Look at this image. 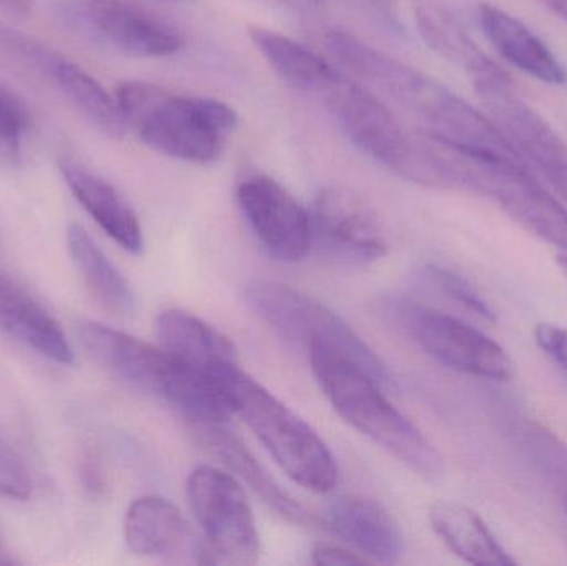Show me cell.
Instances as JSON below:
<instances>
[{
  "instance_id": "obj_1",
  "label": "cell",
  "mask_w": 567,
  "mask_h": 566,
  "mask_svg": "<svg viewBox=\"0 0 567 566\" xmlns=\"http://www.w3.org/2000/svg\"><path fill=\"white\" fill-rule=\"evenodd\" d=\"M80 341L110 374L178 409L192 424H226L233 415L219 382L186 368L159 346L100 322H85Z\"/></svg>"
},
{
  "instance_id": "obj_2",
  "label": "cell",
  "mask_w": 567,
  "mask_h": 566,
  "mask_svg": "<svg viewBox=\"0 0 567 566\" xmlns=\"http://www.w3.org/2000/svg\"><path fill=\"white\" fill-rule=\"evenodd\" d=\"M115 99L126 126L150 148L179 162L213 163L221 158L238 113L209 96L179 95L152 82H123Z\"/></svg>"
},
{
  "instance_id": "obj_3",
  "label": "cell",
  "mask_w": 567,
  "mask_h": 566,
  "mask_svg": "<svg viewBox=\"0 0 567 566\" xmlns=\"http://www.w3.org/2000/svg\"><path fill=\"white\" fill-rule=\"evenodd\" d=\"M310 369L337 414L425 481L442 478L445 464L432 442L383 394V385L349 359L312 348Z\"/></svg>"
},
{
  "instance_id": "obj_4",
  "label": "cell",
  "mask_w": 567,
  "mask_h": 566,
  "mask_svg": "<svg viewBox=\"0 0 567 566\" xmlns=\"http://www.w3.org/2000/svg\"><path fill=\"white\" fill-rule=\"evenodd\" d=\"M215 381L228 395L233 414L239 415L258 435L287 477L317 494L336 488L339 482L336 457L302 418L239 364L219 371Z\"/></svg>"
},
{
  "instance_id": "obj_5",
  "label": "cell",
  "mask_w": 567,
  "mask_h": 566,
  "mask_svg": "<svg viewBox=\"0 0 567 566\" xmlns=\"http://www.w3.org/2000/svg\"><path fill=\"white\" fill-rule=\"evenodd\" d=\"M246 301L287 344L306 352L312 348L336 352L369 372L383 388L392 385L382 359L317 299L278 282L256 281L246 289Z\"/></svg>"
},
{
  "instance_id": "obj_6",
  "label": "cell",
  "mask_w": 567,
  "mask_h": 566,
  "mask_svg": "<svg viewBox=\"0 0 567 566\" xmlns=\"http://www.w3.org/2000/svg\"><path fill=\"white\" fill-rule=\"evenodd\" d=\"M320 99L339 120L350 142L367 156L400 178L439 188L435 168L420 136L409 135L385 103L367 86L339 73Z\"/></svg>"
},
{
  "instance_id": "obj_7",
  "label": "cell",
  "mask_w": 567,
  "mask_h": 566,
  "mask_svg": "<svg viewBox=\"0 0 567 566\" xmlns=\"http://www.w3.org/2000/svg\"><path fill=\"white\" fill-rule=\"evenodd\" d=\"M55 13L75 35L135 59H159L185 47L178 27L126 0H59Z\"/></svg>"
},
{
  "instance_id": "obj_8",
  "label": "cell",
  "mask_w": 567,
  "mask_h": 566,
  "mask_svg": "<svg viewBox=\"0 0 567 566\" xmlns=\"http://www.w3.org/2000/svg\"><path fill=\"white\" fill-rule=\"evenodd\" d=\"M385 315L426 354L446 368L493 381L503 382L513 378L515 366L508 352L460 319L422 308L406 299H390L385 305Z\"/></svg>"
},
{
  "instance_id": "obj_9",
  "label": "cell",
  "mask_w": 567,
  "mask_h": 566,
  "mask_svg": "<svg viewBox=\"0 0 567 566\" xmlns=\"http://www.w3.org/2000/svg\"><path fill=\"white\" fill-rule=\"evenodd\" d=\"M189 507L219 564H255L261 538L248 497L235 475L199 465L186 482Z\"/></svg>"
},
{
  "instance_id": "obj_10",
  "label": "cell",
  "mask_w": 567,
  "mask_h": 566,
  "mask_svg": "<svg viewBox=\"0 0 567 566\" xmlns=\"http://www.w3.org/2000/svg\"><path fill=\"white\" fill-rule=\"evenodd\" d=\"M239 208L262 248L282 263H297L309 255L313 243L312 216L281 183L262 173L239 182Z\"/></svg>"
},
{
  "instance_id": "obj_11",
  "label": "cell",
  "mask_w": 567,
  "mask_h": 566,
  "mask_svg": "<svg viewBox=\"0 0 567 566\" xmlns=\"http://www.w3.org/2000/svg\"><path fill=\"white\" fill-rule=\"evenodd\" d=\"M313 239L342 261L369 265L389 251L377 209L353 189L326 186L313 199Z\"/></svg>"
},
{
  "instance_id": "obj_12",
  "label": "cell",
  "mask_w": 567,
  "mask_h": 566,
  "mask_svg": "<svg viewBox=\"0 0 567 566\" xmlns=\"http://www.w3.org/2000/svg\"><path fill=\"white\" fill-rule=\"evenodd\" d=\"M123 535L130 550L140 557L173 565L219 564L179 508L158 495L136 498L130 505Z\"/></svg>"
},
{
  "instance_id": "obj_13",
  "label": "cell",
  "mask_w": 567,
  "mask_h": 566,
  "mask_svg": "<svg viewBox=\"0 0 567 566\" xmlns=\"http://www.w3.org/2000/svg\"><path fill=\"white\" fill-rule=\"evenodd\" d=\"M478 193L493 196L523 228L567 251L565 206L528 172L523 163H486Z\"/></svg>"
},
{
  "instance_id": "obj_14",
  "label": "cell",
  "mask_w": 567,
  "mask_h": 566,
  "mask_svg": "<svg viewBox=\"0 0 567 566\" xmlns=\"http://www.w3.org/2000/svg\"><path fill=\"white\" fill-rule=\"evenodd\" d=\"M323 525L369 564H399L405 552L399 522L372 498L357 495L336 498L323 515Z\"/></svg>"
},
{
  "instance_id": "obj_15",
  "label": "cell",
  "mask_w": 567,
  "mask_h": 566,
  "mask_svg": "<svg viewBox=\"0 0 567 566\" xmlns=\"http://www.w3.org/2000/svg\"><path fill=\"white\" fill-rule=\"evenodd\" d=\"M196 438L223 462L236 478L245 482L269 508L287 522L302 527H313L317 518L296 501L271 477L265 465L246 447L238 435L229 432L225 424H193Z\"/></svg>"
},
{
  "instance_id": "obj_16",
  "label": "cell",
  "mask_w": 567,
  "mask_h": 566,
  "mask_svg": "<svg viewBox=\"0 0 567 566\" xmlns=\"http://www.w3.org/2000/svg\"><path fill=\"white\" fill-rule=\"evenodd\" d=\"M156 332L159 346L176 361L209 378L239 364L235 342L192 312L166 309L156 319Z\"/></svg>"
},
{
  "instance_id": "obj_17",
  "label": "cell",
  "mask_w": 567,
  "mask_h": 566,
  "mask_svg": "<svg viewBox=\"0 0 567 566\" xmlns=\"http://www.w3.org/2000/svg\"><path fill=\"white\" fill-rule=\"evenodd\" d=\"M0 331L56 364H73V349L53 316L0 271Z\"/></svg>"
},
{
  "instance_id": "obj_18",
  "label": "cell",
  "mask_w": 567,
  "mask_h": 566,
  "mask_svg": "<svg viewBox=\"0 0 567 566\" xmlns=\"http://www.w3.org/2000/svg\"><path fill=\"white\" fill-rule=\"evenodd\" d=\"M60 173L76 202L116 245L132 255L143 251L142 223L115 186L70 159L60 162Z\"/></svg>"
},
{
  "instance_id": "obj_19",
  "label": "cell",
  "mask_w": 567,
  "mask_h": 566,
  "mask_svg": "<svg viewBox=\"0 0 567 566\" xmlns=\"http://www.w3.org/2000/svg\"><path fill=\"white\" fill-rule=\"evenodd\" d=\"M483 32L512 65L551 85L566 83L565 66L522 20L492 3L480 7Z\"/></svg>"
},
{
  "instance_id": "obj_20",
  "label": "cell",
  "mask_w": 567,
  "mask_h": 566,
  "mask_svg": "<svg viewBox=\"0 0 567 566\" xmlns=\"http://www.w3.org/2000/svg\"><path fill=\"white\" fill-rule=\"evenodd\" d=\"M430 524L443 544L466 564L478 566L515 565L488 525L476 512L456 502H436L430 508Z\"/></svg>"
},
{
  "instance_id": "obj_21",
  "label": "cell",
  "mask_w": 567,
  "mask_h": 566,
  "mask_svg": "<svg viewBox=\"0 0 567 566\" xmlns=\"http://www.w3.org/2000/svg\"><path fill=\"white\" fill-rule=\"evenodd\" d=\"M249 37L272 70L300 92L320 96L339 76L340 72L326 59L284 33L265 27H251Z\"/></svg>"
},
{
  "instance_id": "obj_22",
  "label": "cell",
  "mask_w": 567,
  "mask_h": 566,
  "mask_svg": "<svg viewBox=\"0 0 567 566\" xmlns=\"http://www.w3.org/2000/svg\"><path fill=\"white\" fill-rule=\"evenodd\" d=\"M69 253L93 298L116 316L135 311L136 298L128 279L110 261L85 228L72 223L66 231Z\"/></svg>"
},
{
  "instance_id": "obj_23",
  "label": "cell",
  "mask_w": 567,
  "mask_h": 566,
  "mask_svg": "<svg viewBox=\"0 0 567 566\" xmlns=\"http://www.w3.org/2000/svg\"><path fill=\"white\" fill-rule=\"evenodd\" d=\"M50 79L55 80L66 99L96 130L110 138H123L126 126L115 95H110L99 80L70 60L60 56Z\"/></svg>"
},
{
  "instance_id": "obj_24",
  "label": "cell",
  "mask_w": 567,
  "mask_h": 566,
  "mask_svg": "<svg viewBox=\"0 0 567 566\" xmlns=\"http://www.w3.org/2000/svg\"><path fill=\"white\" fill-rule=\"evenodd\" d=\"M413 13L420 35L426 45L432 47L450 62L470 72L476 63L485 59V53L439 0H415Z\"/></svg>"
},
{
  "instance_id": "obj_25",
  "label": "cell",
  "mask_w": 567,
  "mask_h": 566,
  "mask_svg": "<svg viewBox=\"0 0 567 566\" xmlns=\"http://www.w3.org/2000/svg\"><path fill=\"white\" fill-rule=\"evenodd\" d=\"M32 125V113L27 103L12 90L0 85V163L19 165Z\"/></svg>"
},
{
  "instance_id": "obj_26",
  "label": "cell",
  "mask_w": 567,
  "mask_h": 566,
  "mask_svg": "<svg viewBox=\"0 0 567 566\" xmlns=\"http://www.w3.org/2000/svg\"><path fill=\"white\" fill-rule=\"evenodd\" d=\"M430 278L453 301L486 321H495L496 311L489 305L488 299L478 291L475 285L465 276L445 266L432 265L426 268Z\"/></svg>"
},
{
  "instance_id": "obj_27",
  "label": "cell",
  "mask_w": 567,
  "mask_h": 566,
  "mask_svg": "<svg viewBox=\"0 0 567 566\" xmlns=\"http://www.w3.org/2000/svg\"><path fill=\"white\" fill-rule=\"evenodd\" d=\"M0 52L13 56L49 76L52 75L53 66L60 59V55L50 52L47 47L40 45L35 40L29 39L23 33L16 32L2 23H0Z\"/></svg>"
},
{
  "instance_id": "obj_28",
  "label": "cell",
  "mask_w": 567,
  "mask_h": 566,
  "mask_svg": "<svg viewBox=\"0 0 567 566\" xmlns=\"http://www.w3.org/2000/svg\"><path fill=\"white\" fill-rule=\"evenodd\" d=\"M33 482L19 452L0 435V495L13 501H29Z\"/></svg>"
},
{
  "instance_id": "obj_29",
  "label": "cell",
  "mask_w": 567,
  "mask_h": 566,
  "mask_svg": "<svg viewBox=\"0 0 567 566\" xmlns=\"http://www.w3.org/2000/svg\"><path fill=\"white\" fill-rule=\"evenodd\" d=\"M538 348L567 378V328L543 322L535 328Z\"/></svg>"
},
{
  "instance_id": "obj_30",
  "label": "cell",
  "mask_w": 567,
  "mask_h": 566,
  "mask_svg": "<svg viewBox=\"0 0 567 566\" xmlns=\"http://www.w3.org/2000/svg\"><path fill=\"white\" fill-rule=\"evenodd\" d=\"M313 565H363L369 564L365 558L350 550L346 545L317 544L310 554Z\"/></svg>"
},
{
  "instance_id": "obj_31",
  "label": "cell",
  "mask_w": 567,
  "mask_h": 566,
  "mask_svg": "<svg viewBox=\"0 0 567 566\" xmlns=\"http://www.w3.org/2000/svg\"><path fill=\"white\" fill-rule=\"evenodd\" d=\"M80 477H82L83 485L92 494H102L105 491V472H103L102 464L93 455L83 457L82 464H80Z\"/></svg>"
},
{
  "instance_id": "obj_32",
  "label": "cell",
  "mask_w": 567,
  "mask_h": 566,
  "mask_svg": "<svg viewBox=\"0 0 567 566\" xmlns=\"http://www.w3.org/2000/svg\"><path fill=\"white\" fill-rule=\"evenodd\" d=\"M0 10L9 16L29 17L33 10V0H0Z\"/></svg>"
},
{
  "instance_id": "obj_33",
  "label": "cell",
  "mask_w": 567,
  "mask_h": 566,
  "mask_svg": "<svg viewBox=\"0 0 567 566\" xmlns=\"http://www.w3.org/2000/svg\"><path fill=\"white\" fill-rule=\"evenodd\" d=\"M546 9L567 22V0H539Z\"/></svg>"
},
{
  "instance_id": "obj_34",
  "label": "cell",
  "mask_w": 567,
  "mask_h": 566,
  "mask_svg": "<svg viewBox=\"0 0 567 566\" xmlns=\"http://www.w3.org/2000/svg\"><path fill=\"white\" fill-rule=\"evenodd\" d=\"M558 265L559 268L563 269V272L567 276V255H559L558 256Z\"/></svg>"
}]
</instances>
